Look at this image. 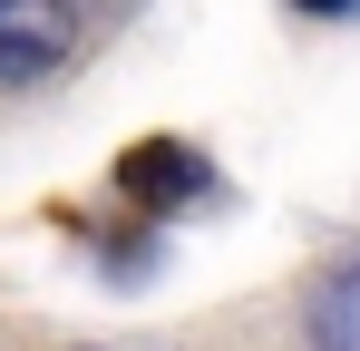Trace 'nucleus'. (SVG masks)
Wrapping results in <instances>:
<instances>
[{
	"mask_svg": "<svg viewBox=\"0 0 360 351\" xmlns=\"http://www.w3.org/2000/svg\"><path fill=\"white\" fill-rule=\"evenodd\" d=\"M311 342L321 351H360V254L311 292Z\"/></svg>",
	"mask_w": 360,
	"mask_h": 351,
	"instance_id": "3",
	"label": "nucleus"
},
{
	"mask_svg": "<svg viewBox=\"0 0 360 351\" xmlns=\"http://www.w3.org/2000/svg\"><path fill=\"white\" fill-rule=\"evenodd\" d=\"M68 49H78L68 0H0V88H30V78L68 68Z\"/></svg>",
	"mask_w": 360,
	"mask_h": 351,
	"instance_id": "1",
	"label": "nucleus"
},
{
	"mask_svg": "<svg viewBox=\"0 0 360 351\" xmlns=\"http://www.w3.org/2000/svg\"><path fill=\"white\" fill-rule=\"evenodd\" d=\"M302 10H321V20H341V10H351V0H302Z\"/></svg>",
	"mask_w": 360,
	"mask_h": 351,
	"instance_id": "4",
	"label": "nucleus"
},
{
	"mask_svg": "<svg viewBox=\"0 0 360 351\" xmlns=\"http://www.w3.org/2000/svg\"><path fill=\"white\" fill-rule=\"evenodd\" d=\"M117 185H127V195H146V205H176V195L205 185V166H195L185 147H136V156H117Z\"/></svg>",
	"mask_w": 360,
	"mask_h": 351,
	"instance_id": "2",
	"label": "nucleus"
}]
</instances>
